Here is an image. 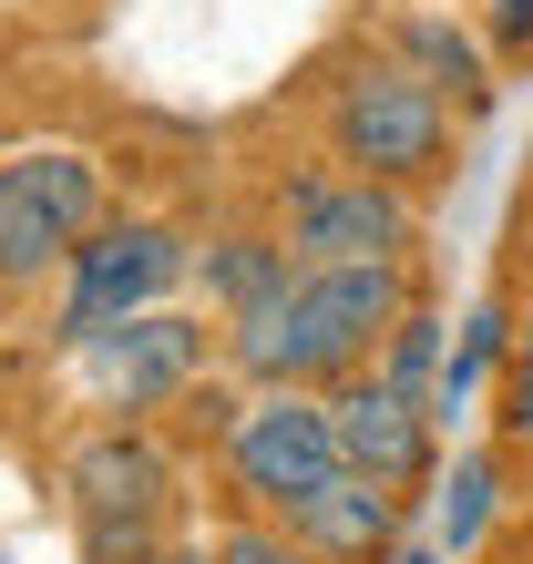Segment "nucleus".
I'll return each mask as SVG.
<instances>
[{
	"mask_svg": "<svg viewBox=\"0 0 533 564\" xmlns=\"http://www.w3.org/2000/svg\"><path fill=\"white\" fill-rule=\"evenodd\" d=\"M503 359H513V308L503 297H472L452 328V359H442V390H431V421H452V411H472L492 380H503Z\"/></svg>",
	"mask_w": 533,
	"mask_h": 564,
	"instance_id": "nucleus-11",
	"label": "nucleus"
},
{
	"mask_svg": "<svg viewBox=\"0 0 533 564\" xmlns=\"http://www.w3.org/2000/svg\"><path fill=\"white\" fill-rule=\"evenodd\" d=\"M185 278H195L185 226H164V216H104L73 247V268H62V349H83V339H104V328H123V318L164 308Z\"/></svg>",
	"mask_w": 533,
	"mask_h": 564,
	"instance_id": "nucleus-3",
	"label": "nucleus"
},
{
	"mask_svg": "<svg viewBox=\"0 0 533 564\" xmlns=\"http://www.w3.org/2000/svg\"><path fill=\"white\" fill-rule=\"evenodd\" d=\"M104 226V164L73 144H31L0 164V288H42Z\"/></svg>",
	"mask_w": 533,
	"mask_h": 564,
	"instance_id": "nucleus-5",
	"label": "nucleus"
},
{
	"mask_svg": "<svg viewBox=\"0 0 533 564\" xmlns=\"http://www.w3.org/2000/svg\"><path fill=\"white\" fill-rule=\"evenodd\" d=\"M442 359H452V328H442V308H421V297H411L370 370H380L390 390H411V401H431V390H442Z\"/></svg>",
	"mask_w": 533,
	"mask_h": 564,
	"instance_id": "nucleus-15",
	"label": "nucleus"
},
{
	"mask_svg": "<svg viewBox=\"0 0 533 564\" xmlns=\"http://www.w3.org/2000/svg\"><path fill=\"white\" fill-rule=\"evenodd\" d=\"M390 564H452V554L442 544H411V554H390Z\"/></svg>",
	"mask_w": 533,
	"mask_h": 564,
	"instance_id": "nucleus-22",
	"label": "nucleus"
},
{
	"mask_svg": "<svg viewBox=\"0 0 533 564\" xmlns=\"http://www.w3.org/2000/svg\"><path fill=\"white\" fill-rule=\"evenodd\" d=\"M278 237L297 268H370V257H411L421 247V206L359 164H297L278 195Z\"/></svg>",
	"mask_w": 533,
	"mask_h": 564,
	"instance_id": "nucleus-4",
	"label": "nucleus"
},
{
	"mask_svg": "<svg viewBox=\"0 0 533 564\" xmlns=\"http://www.w3.org/2000/svg\"><path fill=\"white\" fill-rule=\"evenodd\" d=\"M492 31H503V42H533V0H492Z\"/></svg>",
	"mask_w": 533,
	"mask_h": 564,
	"instance_id": "nucleus-18",
	"label": "nucleus"
},
{
	"mask_svg": "<svg viewBox=\"0 0 533 564\" xmlns=\"http://www.w3.org/2000/svg\"><path fill=\"white\" fill-rule=\"evenodd\" d=\"M411 257H370V268H297L278 297L226 318V370L257 390H339L370 370L380 339L411 308Z\"/></svg>",
	"mask_w": 533,
	"mask_h": 564,
	"instance_id": "nucleus-1",
	"label": "nucleus"
},
{
	"mask_svg": "<svg viewBox=\"0 0 533 564\" xmlns=\"http://www.w3.org/2000/svg\"><path fill=\"white\" fill-rule=\"evenodd\" d=\"M287 523H297V534H308L328 564H390V554H400V482L339 473L328 492H308Z\"/></svg>",
	"mask_w": 533,
	"mask_h": 564,
	"instance_id": "nucleus-10",
	"label": "nucleus"
},
{
	"mask_svg": "<svg viewBox=\"0 0 533 564\" xmlns=\"http://www.w3.org/2000/svg\"><path fill=\"white\" fill-rule=\"evenodd\" d=\"M62 492H73V513H104V523H175V452L144 421H113L93 442H73Z\"/></svg>",
	"mask_w": 533,
	"mask_h": 564,
	"instance_id": "nucleus-9",
	"label": "nucleus"
},
{
	"mask_svg": "<svg viewBox=\"0 0 533 564\" xmlns=\"http://www.w3.org/2000/svg\"><path fill=\"white\" fill-rule=\"evenodd\" d=\"M349 473L339 452V421H328V390H257L226 431V482H237L247 513H297L308 492H328Z\"/></svg>",
	"mask_w": 533,
	"mask_h": 564,
	"instance_id": "nucleus-6",
	"label": "nucleus"
},
{
	"mask_svg": "<svg viewBox=\"0 0 533 564\" xmlns=\"http://www.w3.org/2000/svg\"><path fill=\"white\" fill-rule=\"evenodd\" d=\"M73 544H83V564H154V554H164V523H104V513H73Z\"/></svg>",
	"mask_w": 533,
	"mask_h": 564,
	"instance_id": "nucleus-17",
	"label": "nucleus"
},
{
	"mask_svg": "<svg viewBox=\"0 0 533 564\" xmlns=\"http://www.w3.org/2000/svg\"><path fill=\"white\" fill-rule=\"evenodd\" d=\"M206 554H216V564H328V554L297 534V523H278V513H237Z\"/></svg>",
	"mask_w": 533,
	"mask_h": 564,
	"instance_id": "nucleus-16",
	"label": "nucleus"
},
{
	"mask_svg": "<svg viewBox=\"0 0 533 564\" xmlns=\"http://www.w3.org/2000/svg\"><path fill=\"white\" fill-rule=\"evenodd\" d=\"M492 513H503V442H482V452H461L452 462V482H442V544L452 564H472L482 554V534H492Z\"/></svg>",
	"mask_w": 533,
	"mask_h": 564,
	"instance_id": "nucleus-13",
	"label": "nucleus"
},
{
	"mask_svg": "<svg viewBox=\"0 0 533 564\" xmlns=\"http://www.w3.org/2000/svg\"><path fill=\"white\" fill-rule=\"evenodd\" d=\"M513 257H523V278H533V195H523V216H513Z\"/></svg>",
	"mask_w": 533,
	"mask_h": 564,
	"instance_id": "nucleus-19",
	"label": "nucleus"
},
{
	"mask_svg": "<svg viewBox=\"0 0 533 564\" xmlns=\"http://www.w3.org/2000/svg\"><path fill=\"white\" fill-rule=\"evenodd\" d=\"M154 564H216V554H206V544H164Z\"/></svg>",
	"mask_w": 533,
	"mask_h": 564,
	"instance_id": "nucleus-20",
	"label": "nucleus"
},
{
	"mask_svg": "<svg viewBox=\"0 0 533 564\" xmlns=\"http://www.w3.org/2000/svg\"><path fill=\"white\" fill-rule=\"evenodd\" d=\"M452 93L442 83H421L400 52L380 62H359V73L328 93V154L359 164V175H380L400 195H421V185H442L452 175Z\"/></svg>",
	"mask_w": 533,
	"mask_h": 564,
	"instance_id": "nucleus-2",
	"label": "nucleus"
},
{
	"mask_svg": "<svg viewBox=\"0 0 533 564\" xmlns=\"http://www.w3.org/2000/svg\"><path fill=\"white\" fill-rule=\"evenodd\" d=\"M513 359H533V297H523V318H513Z\"/></svg>",
	"mask_w": 533,
	"mask_h": 564,
	"instance_id": "nucleus-21",
	"label": "nucleus"
},
{
	"mask_svg": "<svg viewBox=\"0 0 533 564\" xmlns=\"http://www.w3.org/2000/svg\"><path fill=\"white\" fill-rule=\"evenodd\" d=\"M328 421H339V452H349V473H370V482L421 492L431 473H442V421H431V401L390 390L380 370H349L339 390H328Z\"/></svg>",
	"mask_w": 533,
	"mask_h": 564,
	"instance_id": "nucleus-8",
	"label": "nucleus"
},
{
	"mask_svg": "<svg viewBox=\"0 0 533 564\" xmlns=\"http://www.w3.org/2000/svg\"><path fill=\"white\" fill-rule=\"evenodd\" d=\"M195 278H206L216 318H237V308H257V297H278L297 278V257H287V237H216L206 257H195Z\"/></svg>",
	"mask_w": 533,
	"mask_h": 564,
	"instance_id": "nucleus-12",
	"label": "nucleus"
},
{
	"mask_svg": "<svg viewBox=\"0 0 533 564\" xmlns=\"http://www.w3.org/2000/svg\"><path fill=\"white\" fill-rule=\"evenodd\" d=\"M390 52L411 62L421 83L461 93V104H472V93H482V42H472V31H461V21H442V11H400V21H390Z\"/></svg>",
	"mask_w": 533,
	"mask_h": 564,
	"instance_id": "nucleus-14",
	"label": "nucleus"
},
{
	"mask_svg": "<svg viewBox=\"0 0 533 564\" xmlns=\"http://www.w3.org/2000/svg\"><path fill=\"white\" fill-rule=\"evenodd\" d=\"M216 349H226V328L185 318V308H144V318L104 328V339H83V370H93V390H104V411L144 421V411H175L185 390L206 380Z\"/></svg>",
	"mask_w": 533,
	"mask_h": 564,
	"instance_id": "nucleus-7",
	"label": "nucleus"
},
{
	"mask_svg": "<svg viewBox=\"0 0 533 564\" xmlns=\"http://www.w3.org/2000/svg\"><path fill=\"white\" fill-rule=\"evenodd\" d=\"M513 564H533V554H513Z\"/></svg>",
	"mask_w": 533,
	"mask_h": 564,
	"instance_id": "nucleus-23",
	"label": "nucleus"
}]
</instances>
